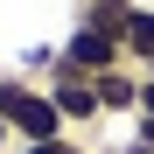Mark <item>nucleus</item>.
<instances>
[{
  "instance_id": "nucleus-7",
  "label": "nucleus",
  "mask_w": 154,
  "mask_h": 154,
  "mask_svg": "<svg viewBox=\"0 0 154 154\" xmlns=\"http://www.w3.org/2000/svg\"><path fill=\"white\" fill-rule=\"evenodd\" d=\"M21 154H84L70 133H56V140H21Z\"/></svg>"
},
{
  "instance_id": "nucleus-8",
  "label": "nucleus",
  "mask_w": 154,
  "mask_h": 154,
  "mask_svg": "<svg viewBox=\"0 0 154 154\" xmlns=\"http://www.w3.org/2000/svg\"><path fill=\"white\" fill-rule=\"evenodd\" d=\"M133 140H147V147H154V112H133Z\"/></svg>"
},
{
  "instance_id": "nucleus-5",
  "label": "nucleus",
  "mask_w": 154,
  "mask_h": 154,
  "mask_svg": "<svg viewBox=\"0 0 154 154\" xmlns=\"http://www.w3.org/2000/svg\"><path fill=\"white\" fill-rule=\"evenodd\" d=\"M133 7H140V0H77V21H84V28H105V35H119V42H126Z\"/></svg>"
},
{
  "instance_id": "nucleus-10",
  "label": "nucleus",
  "mask_w": 154,
  "mask_h": 154,
  "mask_svg": "<svg viewBox=\"0 0 154 154\" xmlns=\"http://www.w3.org/2000/svg\"><path fill=\"white\" fill-rule=\"evenodd\" d=\"M119 154H154V147H147V140H126V147H119Z\"/></svg>"
},
{
  "instance_id": "nucleus-1",
  "label": "nucleus",
  "mask_w": 154,
  "mask_h": 154,
  "mask_svg": "<svg viewBox=\"0 0 154 154\" xmlns=\"http://www.w3.org/2000/svg\"><path fill=\"white\" fill-rule=\"evenodd\" d=\"M56 63H70V70L98 77V70H119V63H126V42H119V35H105V28L70 21V35H63V49H56Z\"/></svg>"
},
{
  "instance_id": "nucleus-6",
  "label": "nucleus",
  "mask_w": 154,
  "mask_h": 154,
  "mask_svg": "<svg viewBox=\"0 0 154 154\" xmlns=\"http://www.w3.org/2000/svg\"><path fill=\"white\" fill-rule=\"evenodd\" d=\"M126 63L154 70V7H133V21H126Z\"/></svg>"
},
{
  "instance_id": "nucleus-3",
  "label": "nucleus",
  "mask_w": 154,
  "mask_h": 154,
  "mask_svg": "<svg viewBox=\"0 0 154 154\" xmlns=\"http://www.w3.org/2000/svg\"><path fill=\"white\" fill-rule=\"evenodd\" d=\"M7 126H14V140H56V133H70L63 112H56V98H49L42 84H28V91L7 105Z\"/></svg>"
},
{
  "instance_id": "nucleus-2",
  "label": "nucleus",
  "mask_w": 154,
  "mask_h": 154,
  "mask_svg": "<svg viewBox=\"0 0 154 154\" xmlns=\"http://www.w3.org/2000/svg\"><path fill=\"white\" fill-rule=\"evenodd\" d=\"M42 91L56 98L63 126H98V119H105V112H98V91H91V77H84V70H70V63H49Z\"/></svg>"
},
{
  "instance_id": "nucleus-4",
  "label": "nucleus",
  "mask_w": 154,
  "mask_h": 154,
  "mask_svg": "<svg viewBox=\"0 0 154 154\" xmlns=\"http://www.w3.org/2000/svg\"><path fill=\"white\" fill-rule=\"evenodd\" d=\"M91 91H98V112H105V119H119V112L133 119V112H140V70H126V63H119V70H98Z\"/></svg>"
},
{
  "instance_id": "nucleus-9",
  "label": "nucleus",
  "mask_w": 154,
  "mask_h": 154,
  "mask_svg": "<svg viewBox=\"0 0 154 154\" xmlns=\"http://www.w3.org/2000/svg\"><path fill=\"white\" fill-rule=\"evenodd\" d=\"M140 112H154V70H140Z\"/></svg>"
},
{
  "instance_id": "nucleus-11",
  "label": "nucleus",
  "mask_w": 154,
  "mask_h": 154,
  "mask_svg": "<svg viewBox=\"0 0 154 154\" xmlns=\"http://www.w3.org/2000/svg\"><path fill=\"white\" fill-rule=\"evenodd\" d=\"M7 140H14V126H7V119H0V147H7Z\"/></svg>"
}]
</instances>
